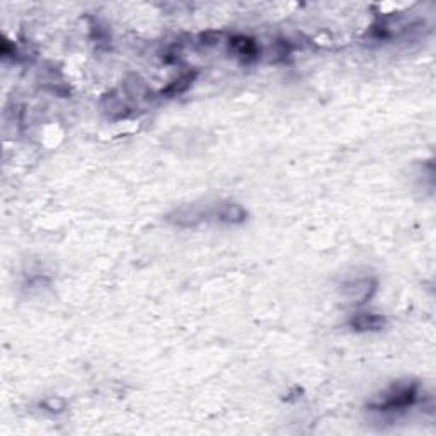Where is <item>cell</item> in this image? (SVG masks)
I'll use <instances>...</instances> for the list:
<instances>
[{"instance_id": "obj_1", "label": "cell", "mask_w": 436, "mask_h": 436, "mask_svg": "<svg viewBox=\"0 0 436 436\" xmlns=\"http://www.w3.org/2000/svg\"><path fill=\"white\" fill-rule=\"evenodd\" d=\"M418 399V384L409 382V384H395L382 392L370 402L373 411H402L411 407Z\"/></svg>"}, {"instance_id": "obj_2", "label": "cell", "mask_w": 436, "mask_h": 436, "mask_svg": "<svg viewBox=\"0 0 436 436\" xmlns=\"http://www.w3.org/2000/svg\"><path fill=\"white\" fill-rule=\"evenodd\" d=\"M167 218L173 224L179 225V227H194V225L201 224L203 220L213 218V210L203 208V206L198 205H188L173 212Z\"/></svg>"}, {"instance_id": "obj_3", "label": "cell", "mask_w": 436, "mask_h": 436, "mask_svg": "<svg viewBox=\"0 0 436 436\" xmlns=\"http://www.w3.org/2000/svg\"><path fill=\"white\" fill-rule=\"evenodd\" d=\"M213 218L220 224L227 225H239L244 224L245 218H247V212L244 210L242 205L232 203V201H224V203H218L213 210Z\"/></svg>"}, {"instance_id": "obj_4", "label": "cell", "mask_w": 436, "mask_h": 436, "mask_svg": "<svg viewBox=\"0 0 436 436\" xmlns=\"http://www.w3.org/2000/svg\"><path fill=\"white\" fill-rule=\"evenodd\" d=\"M387 326V317L373 312H361L349 319V327L356 333H377Z\"/></svg>"}, {"instance_id": "obj_5", "label": "cell", "mask_w": 436, "mask_h": 436, "mask_svg": "<svg viewBox=\"0 0 436 436\" xmlns=\"http://www.w3.org/2000/svg\"><path fill=\"white\" fill-rule=\"evenodd\" d=\"M344 290H346V295H348L353 302L360 303L361 305V303L367 302V300L372 298V295L375 293L377 282H373V279H370V278L354 279V282L344 285Z\"/></svg>"}, {"instance_id": "obj_6", "label": "cell", "mask_w": 436, "mask_h": 436, "mask_svg": "<svg viewBox=\"0 0 436 436\" xmlns=\"http://www.w3.org/2000/svg\"><path fill=\"white\" fill-rule=\"evenodd\" d=\"M231 48L233 50V53L239 58H242L245 61L256 60L259 54V48L256 45L254 40L247 36H235L231 40Z\"/></svg>"}, {"instance_id": "obj_7", "label": "cell", "mask_w": 436, "mask_h": 436, "mask_svg": "<svg viewBox=\"0 0 436 436\" xmlns=\"http://www.w3.org/2000/svg\"><path fill=\"white\" fill-rule=\"evenodd\" d=\"M194 75H196V73L189 72V73H184V75L177 77V79L174 82H170V84L167 85L162 92H166V94H179V92H184L186 89L191 85V82H193Z\"/></svg>"}, {"instance_id": "obj_8", "label": "cell", "mask_w": 436, "mask_h": 436, "mask_svg": "<svg viewBox=\"0 0 436 436\" xmlns=\"http://www.w3.org/2000/svg\"><path fill=\"white\" fill-rule=\"evenodd\" d=\"M43 406H45L46 409H50V411L58 412V411H61V409H64L65 402L61 399H48L45 404H43Z\"/></svg>"}]
</instances>
